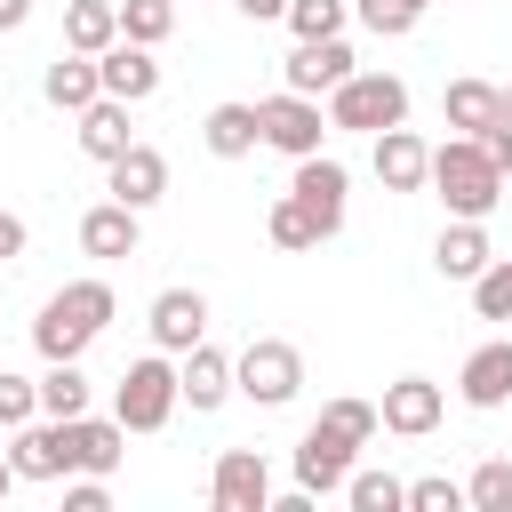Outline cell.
<instances>
[{
  "label": "cell",
  "instance_id": "obj_1",
  "mask_svg": "<svg viewBox=\"0 0 512 512\" xmlns=\"http://www.w3.org/2000/svg\"><path fill=\"white\" fill-rule=\"evenodd\" d=\"M112 312H120L112 280H64V288L40 304V320H32L40 360H80V352H88V344L112 328Z\"/></svg>",
  "mask_w": 512,
  "mask_h": 512
},
{
  "label": "cell",
  "instance_id": "obj_2",
  "mask_svg": "<svg viewBox=\"0 0 512 512\" xmlns=\"http://www.w3.org/2000/svg\"><path fill=\"white\" fill-rule=\"evenodd\" d=\"M424 184L448 200V216H472V224H488L496 208H504V168L472 144V136H448V144H432V168H424Z\"/></svg>",
  "mask_w": 512,
  "mask_h": 512
},
{
  "label": "cell",
  "instance_id": "obj_3",
  "mask_svg": "<svg viewBox=\"0 0 512 512\" xmlns=\"http://www.w3.org/2000/svg\"><path fill=\"white\" fill-rule=\"evenodd\" d=\"M408 120V80L400 72H352L328 88V128H352V136H384Z\"/></svg>",
  "mask_w": 512,
  "mask_h": 512
},
{
  "label": "cell",
  "instance_id": "obj_4",
  "mask_svg": "<svg viewBox=\"0 0 512 512\" xmlns=\"http://www.w3.org/2000/svg\"><path fill=\"white\" fill-rule=\"evenodd\" d=\"M176 408H184V400H176V360H168V352H144V360L120 368V384H112V416H120L128 432H160Z\"/></svg>",
  "mask_w": 512,
  "mask_h": 512
},
{
  "label": "cell",
  "instance_id": "obj_5",
  "mask_svg": "<svg viewBox=\"0 0 512 512\" xmlns=\"http://www.w3.org/2000/svg\"><path fill=\"white\" fill-rule=\"evenodd\" d=\"M232 392H248L256 408H288L304 392V352L288 336H248V352L232 360Z\"/></svg>",
  "mask_w": 512,
  "mask_h": 512
},
{
  "label": "cell",
  "instance_id": "obj_6",
  "mask_svg": "<svg viewBox=\"0 0 512 512\" xmlns=\"http://www.w3.org/2000/svg\"><path fill=\"white\" fill-rule=\"evenodd\" d=\"M72 448H80V416H32L16 424V480H72Z\"/></svg>",
  "mask_w": 512,
  "mask_h": 512
},
{
  "label": "cell",
  "instance_id": "obj_7",
  "mask_svg": "<svg viewBox=\"0 0 512 512\" xmlns=\"http://www.w3.org/2000/svg\"><path fill=\"white\" fill-rule=\"evenodd\" d=\"M256 128H264V144H272V152L304 160V152H320V136H328V112H320V96H296V88H280V96H264V104H256Z\"/></svg>",
  "mask_w": 512,
  "mask_h": 512
},
{
  "label": "cell",
  "instance_id": "obj_8",
  "mask_svg": "<svg viewBox=\"0 0 512 512\" xmlns=\"http://www.w3.org/2000/svg\"><path fill=\"white\" fill-rule=\"evenodd\" d=\"M352 456H360V440H352L344 424L312 416V424H304V440H296V488L336 496V488H344V472H352Z\"/></svg>",
  "mask_w": 512,
  "mask_h": 512
},
{
  "label": "cell",
  "instance_id": "obj_9",
  "mask_svg": "<svg viewBox=\"0 0 512 512\" xmlns=\"http://www.w3.org/2000/svg\"><path fill=\"white\" fill-rule=\"evenodd\" d=\"M440 416H448V392H440L432 376H400V384H384V400H376V424L400 432V440L440 432Z\"/></svg>",
  "mask_w": 512,
  "mask_h": 512
},
{
  "label": "cell",
  "instance_id": "obj_10",
  "mask_svg": "<svg viewBox=\"0 0 512 512\" xmlns=\"http://www.w3.org/2000/svg\"><path fill=\"white\" fill-rule=\"evenodd\" d=\"M208 504H216V512H264V504H272L264 456H256V448H224L216 472H208Z\"/></svg>",
  "mask_w": 512,
  "mask_h": 512
},
{
  "label": "cell",
  "instance_id": "obj_11",
  "mask_svg": "<svg viewBox=\"0 0 512 512\" xmlns=\"http://www.w3.org/2000/svg\"><path fill=\"white\" fill-rule=\"evenodd\" d=\"M280 72H288V88H296V96H328V88H336V80H352L360 64H352L344 32H328V40H296Z\"/></svg>",
  "mask_w": 512,
  "mask_h": 512
},
{
  "label": "cell",
  "instance_id": "obj_12",
  "mask_svg": "<svg viewBox=\"0 0 512 512\" xmlns=\"http://www.w3.org/2000/svg\"><path fill=\"white\" fill-rule=\"evenodd\" d=\"M288 192L320 216V232H344V192H352V176H344V160H328V152H304L296 160V176H288Z\"/></svg>",
  "mask_w": 512,
  "mask_h": 512
},
{
  "label": "cell",
  "instance_id": "obj_13",
  "mask_svg": "<svg viewBox=\"0 0 512 512\" xmlns=\"http://www.w3.org/2000/svg\"><path fill=\"white\" fill-rule=\"evenodd\" d=\"M144 328H152L160 352H192V344L208 336V296H200V288H160L152 312H144Z\"/></svg>",
  "mask_w": 512,
  "mask_h": 512
},
{
  "label": "cell",
  "instance_id": "obj_14",
  "mask_svg": "<svg viewBox=\"0 0 512 512\" xmlns=\"http://www.w3.org/2000/svg\"><path fill=\"white\" fill-rule=\"evenodd\" d=\"M368 168H376V184L384 192H424V168H432V144L400 120V128H384L376 136V152H368Z\"/></svg>",
  "mask_w": 512,
  "mask_h": 512
},
{
  "label": "cell",
  "instance_id": "obj_15",
  "mask_svg": "<svg viewBox=\"0 0 512 512\" xmlns=\"http://www.w3.org/2000/svg\"><path fill=\"white\" fill-rule=\"evenodd\" d=\"M104 176H112V200L136 208V216H144L152 200H168V160H160L152 144H128L120 160H104Z\"/></svg>",
  "mask_w": 512,
  "mask_h": 512
},
{
  "label": "cell",
  "instance_id": "obj_16",
  "mask_svg": "<svg viewBox=\"0 0 512 512\" xmlns=\"http://www.w3.org/2000/svg\"><path fill=\"white\" fill-rule=\"evenodd\" d=\"M176 400H184L192 416H208V408H224V400H232V360H224L208 336L184 352V368H176Z\"/></svg>",
  "mask_w": 512,
  "mask_h": 512
},
{
  "label": "cell",
  "instance_id": "obj_17",
  "mask_svg": "<svg viewBox=\"0 0 512 512\" xmlns=\"http://www.w3.org/2000/svg\"><path fill=\"white\" fill-rule=\"evenodd\" d=\"M96 80H104V96L144 104V96L160 88V64H152V48H144V40H112V48L96 56Z\"/></svg>",
  "mask_w": 512,
  "mask_h": 512
},
{
  "label": "cell",
  "instance_id": "obj_18",
  "mask_svg": "<svg viewBox=\"0 0 512 512\" xmlns=\"http://www.w3.org/2000/svg\"><path fill=\"white\" fill-rule=\"evenodd\" d=\"M456 392H464V408H512V336L480 344V352L464 360Z\"/></svg>",
  "mask_w": 512,
  "mask_h": 512
},
{
  "label": "cell",
  "instance_id": "obj_19",
  "mask_svg": "<svg viewBox=\"0 0 512 512\" xmlns=\"http://www.w3.org/2000/svg\"><path fill=\"white\" fill-rule=\"evenodd\" d=\"M136 240H144V216H136V208H120V200H104V208H88V216H80V248H88V256H104V264L136 256Z\"/></svg>",
  "mask_w": 512,
  "mask_h": 512
},
{
  "label": "cell",
  "instance_id": "obj_20",
  "mask_svg": "<svg viewBox=\"0 0 512 512\" xmlns=\"http://www.w3.org/2000/svg\"><path fill=\"white\" fill-rule=\"evenodd\" d=\"M128 144H136V128H128V104H120V96L80 104V152H88V160H120Z\"/></svg>",
  "mask_w": 512,
  "mask_h": 512
},
{
  "label": "cell",
  "instance_id": "obj_21",
  "mask_svg": "<svg viewBox=\"0 0 512 512\" xmlns=\"http://www.w3.org/2000/svg\"><path fill=\"white\" fill-rule=\"evenodd\" d=\"M200 144H208L216 160H248V152L264 144V128H256V104H208V120H200Z\"/></svg>",
  "mask_w": 512,
  "mask_h": 512
},
{
  "label": "cell",
  "instance_id": "obj_22",
  "mask_svg": "<svg viewBox=\"0 0 512 512\" xmlns=\"http://www.w3.org/2000/svg\"><path fill=\"white\" fill-rule=\"evenodd\" d=\"M488 256H496V248H488V232H480L472 216H448V232L432 240V264H440V280H472Z\"/></svg>",
  "mask_w": 512,
  "mask_h": 512
},
{
  "label": "cell",
  "instance_id": "obj_23",
  "mask_svg": "<svg viewBox=\"0 0 512 512\" xmlns=\"http://www.w3.org/2000/svg\"><path fill=\"white\" fill-rule=\"evenodd\" d=\"M40 88H48V104H56V112H80V104H96V96H104L96 56H80V48H64V56L48 64V80H40Z\"/></svg>",
  "mask_w": 512,
  "mask_h": 512
},
{
  "label": "cell",
  "instance_id": "obj_24",
  "mask_svg": "<svg viewBox=\"0 0 512 512\" xmlns=\"http://www.w3.org/2000/svg\"><path fill=\"white\" fill-rule=\"evenodd\" d=\"M112 40H120V0H72V8H64V48L104 56Z\"/></svg>",
  "mask_w": 512,
  "mask_h": 512
},
{
  "label": "cell",
  "instance_id": "obj_25",
  "mask_svg": "<svg viewBox=\"0 0 512 512\" xmlns=\"http://www.w3.org/2000/svg\"><path fill=\"white\" fill-rule=\"evenodd\" d=\"M120 456H128V424H120V416H80L72 472H120Z\"/></svg>",
  "mask_w": 512,
  "mask_h": 512
},
{
  "label": "cell",
  "instance_id": "obj_26",
  "mask_svg": "<svg viewBox=\"0 0 512 512\" xmlns=\"http://www.w3.org/2000/svg\"><path fill=\"white\" fill-rule=\"evenodd\" d=\"M440 120H448L456 136H480V128L496 120V88H488V80H448V96H440Z\"/></svg>",
  "mask_w": 512,
  "mask_h": 512
},
{
  "label": "cell",
  "instance_id": "obj_27",
  "mask_svg": "<svg viewBox=\"0 0 512 512\" xmlns=\"http://www.w3.org/2000/svg\"><path fill=\"white\" fill-rule=\"evenodd\" d=\"M264 232H272V248H288V256H304V248H320V240H328V232H320V216H312L296 192H280V200H272Z\"/></svg>",
  "mask_w": 512,
  "mask_h": 512
},
{
  "label": "cell",
  "instance_id": "obj_28",
  "mask_svg": "<svg viewBox=\"0 0 512 512\" xmlns=\"http://www.w3.org/2000/svg\"><path fill=\"white\" fill-rule=\"evenodd\" d=\"M40 416H88V376H80V360H48V376H40Z\"/></svg>",
  "mask_w": 512,
  "mask_h": 512
},
{
  "label": "cell",
  "instance_id": "obj_29",
  "mask_svg": "<svg viewBox=\"0 0 512 512\" xmlns=\"http://www.w3.org/2000/svg\"><path fill=\"white\" fill-rule=\"evenodd\" d=\"M464 288H472V312L480 320H512V256H488Z\"/></svg>",
  "mask_w": 512,
  "mask_h": 512
},
{
  "label": "cell",
  "instance_id": "obj_30",
  "mask_svg": "<svg viewBox=\"0 0 512 512\" xmlns=\"http://www.w3.org/2000/svg\"><path fill=\"white\" fill-rule=\"evenodd\" d=\"M344 504L352 512H400L408 480H392V472H344Z\"/></svg>",
  "mask_w": 512,
  "mask_h": 512
},
{
  "label": "cell",
  "instance_id": "obj_31",
  "mask_svg": "<svg viewBox=\"0 0 512 512\" xmlns=\"http://www.w3.org/2000/svg\"><path fill=\"white\" fill-rule=\"evenodd\" d=\"M464 504H472V512H512V456H488V464H472V480H464Z\"/></svg>",
  "mask_w": 512,
  "mask_h": 512
},
{
  "label": "cell",
  "instance_id": "obj_32",
  "mask_svg": "<svg viewBox=\"0 0 512 512\" xmlns=\"http://www.w3.org/2000/svg\"><path fill=\"white\" fill-rule=\"evenodd\" d=\"M168 32H176V0H120V40L160 48Z\"/></svg>",
  "mask_w": 512,
  "mask_h": 512
},
{
  "label": "cell",
  "instance_id": "obj_33",
  "mask_svg": "<svg viewBox=\"0 0 512 512\" xmlns=\"http://www.w3.org/2000/svg\"><path fill=\"white\" fill-rule=\"evenodd\" d=\"M344 16H352V0H288V32L296 40H328V32H344Z\"/></svg>",
  "mask_w": 512,
  "mask_h": 512
},
{
  "label": "cell",
  "instance_id": "obj_34",
  "mask_svg": "<svg viewBox=\"0 0 512 512\" xmlns=\"http://www.w3.org/2000/svg\"><path fill=\"white\" fill-rule=\"evenodd\" d=\"M352 16H360L376 40H400V32H416L424 8H416V0H352Z\"/></svg>",
  "mask_w": 512,
  "mask_h": 512
},
{
  "label": "cell",
  "instance_id": "obj_35",
  "mask_svg": "<svg viewBox=\"0 0 512 512\" xmlns=\"http://www.w3.org/2000/svg\"><path fill=\"white\" fill-rule=\"evenodd\" d=\"M40 416V376H16V368H0V424L16 432V424H32Z\"/></svg>",
  "mask_w": 512,
  "mask_h": 512
},
{
  "label": "cell",
  "instance_id": "obj_36",
  "mask_svg": "<svg viewBox=\"0 0 512 512\" xmlns=\"http://www.w3.org/2000/svg\"><path fill=\"white\" fill-rule=\"evenodd\" d=\"M456 504H464V488L448 472H424V480H408V504L400 512H456Z\"/></svg>",
  "mask_w": 512,
  "mask_h": 512
},
{
  "label": "cell",
  "instance_id": "obj_37",
  "mask_svg": "<svg viewBox=\"0 0 512 512\" xmlns=\"http://www.w3.org/2000/svg\"><path fill=\"white\" fill-rule=\"evenodd\" d=\"M320 416H328V424H344V432H352V440H360V448H368V440H376V432H384V424H376V400H328V408H320Z\"/></svg>",
  "mask_w": 512,
  "mask_h": 512
},
{
  "label": "cell",
  "instance_id": "obj_38",
  "mask_svg": "<svg viewBox=\"0 0 512 512\" xmlns=\"http://www.w3.org/2000/svg\"><path fill=\"white\" fill-rule=\"evenodd\" d=\"M112 504V488H104V472H80L72 488H64V512H104Z\"/></svg>",
  "mask_w": 512,
  "mask_h": 512
},
{
  "label": "cell",
  "instance_id": "obj_39",
  "mask_svg": "<svg viewBox=\"0 0 512 512\" xmlns=\"http://www.w3.org/2000/svg\"><path fill=\"white\" fill-rule=\"evenodd\" d=\"M472 144H480V152H488V160H496V168L512 176V128H504V120H488V128H480Z\"/></svg>",
  "mask_w": 512,
  "mask_h": 512
},
{
  "label": "cell",
  "instance_id": "obj_40",
  "mask_svg": "<svg viewBox=\"0 0 512 512\" xmlns=\"http://www.w3.org/2000/svg\"><path fill=\"white\" fill-rule=\"evenodd\" d=\"M16 256H24V216L0 208V264H16Z\"/></svg>",
  "mask_w": 512,
  "mask_h": 512
},
{
  "label": "cell",
  "instance_id": "obj_41",
  "mask_svg": "<svg viewBox=\"0 0 512 512\" xmlns=\"http://www.w3.org/2000/svg\"><path fill=\"white\" fill-rule=\"evenodd\" d=\"M232 8H240L248 24H280V16H288V0H232Z\"/></svg>",
  "mask_w": 512,
  "mask_h": 512
},
{
  "label": "cell",
  "instance_id": "obj_42",
  "mask_svg": "<svg viewBox=\"0 0 512 512\" xmlns=\"http://www.w3.org/2000/svg\"><path fill=\"white\" fill-rule=\"evenodd\" d=\"M24 16H32V0H0V32H16Z\"/></svg>",
  "mask_w": 512,
  "mask_h": 512
},
{
  "label": "cell",
  "instance_id": "obj_43",
  "mask_svg": "<svg viewBox=\"0 0 512 512\" xmlns=\"http://www.w3.org/2000/svg\"><path fill=\"white\" fill-rule=\"evenodd\" d=\"M496 120H504V128H512V88H496Z\"/></svg>",
  "mask_w": 512,
  "mask_h": 512
},
{
  "label": "cell",
  "instance_id": "obj_44",
  "mask_svg": "<svg viewBox=\"0 0 512 512\" xmlns=\"http://www.w3.org/2000/svg\"><path fill=\"white\" fill-rule=\"evenodd\" d=\"M8 488H16V464H8V456H0V504H8Z\"/></svg>",
  "mask_w": 512,
  "mask_h": 512
},
{
  "label": "cell",
  "instance_id": "obj_45",
  "mask_svg": "<svg viewBox=\"0 0 512 512\" xmlns=\"http://www.w3.org/2000/svg\"><path fill=\"white\" fill-rule=\"evenodd\" d=\"M504 200H512V176H504Z\"/></svg>",
  "mask_w": 512,
  "mask_h": 512
},
{
  "label": "cell",
  "instance_id": "obj_46",
  "mask_svg": "<svg viewBox=\"0 0 512 512\" xmlns=\"http://www.w3.org/2000/svg\"><path fill=\"white\" fill-rule=\"evenodd\" d=\"M416 8H432V0H416Z\"/></svg>",
  "mask_w": 512,
  "mask_h": 512
}]
</instances>
